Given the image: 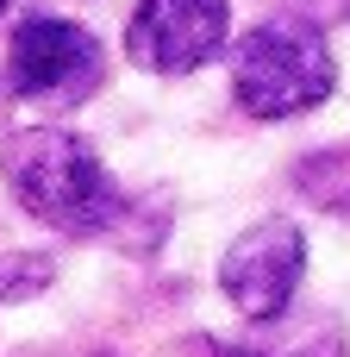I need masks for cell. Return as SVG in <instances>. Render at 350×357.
I'll use <instances>...</instances> for the list:
<instances>
[{"instance_id": "cell-1", "label": "cell", "mask_w": 350, "mask_h": 357, "mask_svg": "<svg viewBox=\"0 0 350 357\" xmlns=\"http://www.w3.org/2000/svg\"><path fill=\"white\" fill-rule=\"evenodd\" d=\"M0 176L19 195V207L56 232H100L119 220V182L113 169L88 151V138L63 126H31L13 132L0 151Z\"/></svg>"}, {"instance_id": "cell-2", "label": "cell", "mask_w": 350, "mask_h": 357, "mask_svg": "<svg viewBox=\"0 0 350 357\" xmlns=\"http://www.w3.org/2000/svg\"><path fill=\"white\" fill-rule=\"evenodd\" d=\"M338 82V63L326 50V38L301 19H269L257 25L238 56H232V88L238 107L257 119H294L307 107H319Z\"/></svg>"}, {"instance_id": "cell-3", "label": "cell", "mask_w": 350, "mask_h": 357, "mask_svg": "<svg viewBox=\"0 0 350 357\" xmlns=\"http://www.w3.org/2000/svg\"><path fill=\"white\" fill-rule=\"evenodd\" d=\"M106 63H100V38L75 19H25L13 31L6 50V82L19 100H50V107H75L100 88Z\"/></svg>"}, {"instance_id": "cell-4", "label": "cell", "mask_w": 350, "mask_h": 357, "mask_svg": "<svg viewBox=\"0 0 350 357\" xmlns=\"http://www.w3.org/2000/svg\"><path fill=\"white\" fill-rule=\"evenodd\" d=\"M307 270V238L294 220H263L250 226L225 257H219V289L232 295L238 314L250 320H282Z\"/></svg>"}, {"instance_id": "cell-5", "label": "cell", "mask_w": 350, "mask_h": 357, "mask_svg": "<svg viewBox=\"0 0 350 357\" xmlns=\"http://www.w3.org/2000/svg\"><path fill=\"white\" fill-rule=\"evenodd\" d=\"M225 25H232L225 0H138L132 25H125V44L144 69L188 75L225 44Z\"/></svg>"}, {"instance_id": "cell-6", "label": "cell", "mask_w": 350, "mask_h": 357, "mask_svg": "<svg viewBox=\"0 0 350 357\" xmlns=\"http://www.w3.org/2000/svg\"><path fill=\"white\" fill-rule=\"evenodd\" d=\"M50 282V257H6L0 264V301H25Z\"/></svg>"}, {"instance_id": "cell-7", "label": "cell", "mask_w": 350, "mask_h": 357, "mask_svg": "<svg viewBox=\"0 0 350 357\" xmlns=\"http://www.w3.org/2000/svg\"><path fill=\"white\" fill-rule=\"evenodd\" d=\"M219 357H263V351H219Z\"/></svg>"}, {"instance_id": "cell-8", "label": "cell", "mask_w": 350, "mask_h": 357, "mask_svg": "<svg viewBox=\"0 0 350 357\" xmlns=\"http://www.w3.org/2000/svg\"><path fill=\"white\" fill-rule=\"evenodd\" d=\"M6 6H13V0H0V13H6Z\"/></svg>"}, {"instance_id": "cell-9", "label": "cell", "mask_w": 350, "mask_h": 357, "mask_svg": "<svg viewBox=\"0 0 350 357\" xmlns=\"http://www.w3.org/2000/svg\"><path fill=\"white\" fill-rule=\"evenodd\" d=\"M100 357H113V351H100Z\"/></svg>"}]
</instances>
